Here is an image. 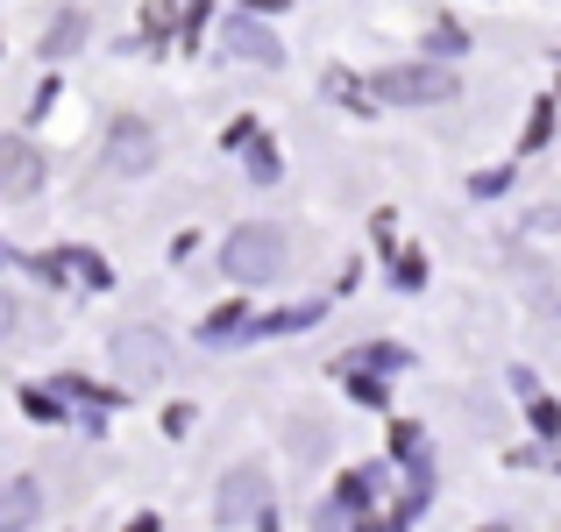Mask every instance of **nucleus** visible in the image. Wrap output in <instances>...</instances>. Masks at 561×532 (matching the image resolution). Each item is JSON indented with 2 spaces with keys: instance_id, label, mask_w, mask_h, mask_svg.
Returning a JSON list of instances; mask_svg holds the SVG:
<instances>
[{
  "instance_id": "obj_4",
  "label": "nucleus",
  "mask_w": 561,
  "mask_h": 532,
  "mask_svg": "<svg viewBox=\"0 0 561 532\" xmlns=\"http://www.w3.org/2000/svg\"><path fill=\"white\" fill-rule=\"evenodd\" d=\"M164 362H171V342L157 327H122V334H114V369H128L136 383H150Z\"/></svg>"
},
{
  "instance_id": "obj_6",
  "label": "nucleus",
  "mask_w": 561,
  "mask_h": 532,
  "mask_svg": "<svg viewBox=\"0 0 561 532\" xmlns=\"http://www.w3.org/2000/svg\"><path fill=\"white\" fill-rule=\"evenodd\" d=\"M220 519H271V511H263V483H256V469L228 476V490H220Z\"/></svg>"
},
{
  "instance_id": "obj_12",
  "label": "nucleus",
  "mask_w": 561,
  "mask_h": 532,
  "mask_svg": "<svg viewBox=\"0 0 561 532\" xmlns=\"http://www.w3.org/2000/svg\"><path fill=\"white\" fill-rule=\"evenodd\" d=\"M0 334H14V299H0Z\"/></svg>"
},
{
  "instance_id": "obj_1",
  "label": "nucleus",
  "mask_w": 561,
  "mask_h": 532,
  "mask_svg": "<svg viewBox=\"0 0 561 532\" xmlns=\"http://www.w3.org/2000/svg\"><path fill=\"white\" fill-rule=\"evenodd\" d=\"M220 263H228L234 285H277L291 270V234L271 228V220H242L228 234V248H220Z\"/></svg>"
},
{
  "instance_id": "obj_8",
  "label": "nucleus",
  "mask_w": 561,
  "mask_h": 532,
  "mask_svg": "<svg viewBox=\"0 0 561 532\" xmlns=\"http://www.w3.org/2000/svg\"><path fill=\"white\" fill-rule=\"evenodd\" d=\"M36 519V483H14V490H0V525H28Z\"/></svg>"
},
{
  "instance_id": "obj_10",
  "label": "nucleus",
  "mask_w": 561,
  "mask_h": 532,
  "mask_svg": "<svg viewBox=\"0 0 561 532\" xmlns=\"http://www.w3.org/2000/svg\"><path fill=\"white\" fill-rule=\"evenodd\" d=\"M398 362V348H356V355H342V369H391Z\"/></svg>"
},
{
  "instance_id": "obj_7",
  "label": "nucleus",
  "mask_w": 561,
  "mask_h": 532,
  "mask_svg": "<svg viewBox=\"0 0 561 532\" xmlns=\"http://www.w3.org/2000/svg\"><path fill=\"white\" fill-rule=\"evenodd\" d=\"M228 57H256V65H277V36L271 28H256V22H228Z\"/></svg>"
},
{
  "instance_id": "obj_13",
  "label": "nucleus",
  "mask_w": 561,
  "mask_h": 532,
  "mask_svg": "<svg viewBox=\"0 0 561 532\" xmlns=\"http://www.w3.org/2000/svg\"><path fill=\"white\" fill-rule=\"evenodd\" d=\"M249 8H285V0H249Z\"/></svg>"
},
{
  "instance_id": "obj_2",
  "label": "nucleus",
  "mask_w": 561,
  "mask_h": 532,
  "mask_svg": "<svg viewBox=\"0 0 561 532\" xmlns=\"http://www.w3.org/2000/svg\"><path fill=\"white\" fill-rule=\"evenodd\" d=\"M455 71L448 65H391L377 71V100H398V107H426V100H455Z\"/></svg>"
},
{
  "instance_id": "obj_9",
  "label": "nucleus",
  "mask_w": 561,
  "mask_h": 532,
  "mask_svg": "<svg viewBox=\"0 0 561 532\" xmlns=\"http://www.w3.org/2000/svg\"><path fill=\"white\" fill-rule=\"evenodd\" d=\"M79 36H85V28H79V14H65V28H50V36H43V50H50V57H65V50H79Z\"/></svg>"
},
{
  "instance_id": "obj_3",
  "label": "nucleus",
  "mask_w": 561,
  "mask_h": 532,
  "mask_svg": "<svg viewBox=\"0 0 561 532\" xmlns=\"http://www.w3.org/2000/svg\"><path fill=\"white\" fill-rule=\"evenodd\" d=\"M100 164H107L114 177H142V171L157 164V136H150V122H136V114H128V122L107 136V157H100Z\"/></svg>"
},
{
  "instance_id": "obj_5",
  "label": "nucleus",
  "mask_w": 561,
  "mask_h": 532,
  "mask_svg": "<svg viewBox=\"0 0 561 532\" xmlns=\"http://www.w3.org/2000/svg\"><path fill=\"white\" fill-rule=\"evenodd\" d=\"M0 192L8 199H36L43 192V150L22 136H0Z\"/></svg>"
},
{
  "instance_id": "obj_11",
  "label": "nucleus",
  "mask_w": 561,
  "mask_h": 532,
  "mask_svg": "<svg viewBox=\"0 0 561 532\" xmlns=\"http://www.w3.org/2000/svg\"><path fill=\"white\" fill-rule=\"evenodd\" d=\"M534 426H540V433H561V412L548 405V397H534Z\"/></svg>"
}]
</instances>
